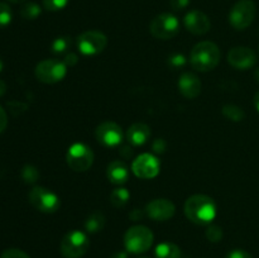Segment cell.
Wrapping results in <instances>:
<instances>
[{"label":"cell","mask_w":259,"mask_h":258,"mask_svg":"<svg viewBox=\"0 0 259 258\" xmlns=\"http://www.w3.org/2000/svg\"><path fill=\"white\" fill-rule=\"evenodd\" d=\"M185 214L197 225L210 224L217 217V205L207 195H192L185 202Z\"/></svg>","instance_id":"6da1fadb"},{"label":"cell","mask_w":259,"mask_h":258,"mask_svg":"<svg viewBox=\"0 0 259 258\" xmlns=\"http://www.w3.org/2000/svg\"><path fill=\"white\" fill-rule=\"evenodd\" d=\"M222 52L214 42L204 40L195 46L190 53V62L196 71L207 72L219 65Z\"/></svg>","instance_id":"7a4b0ae2"},{"label":"cell","mask_w":259,"mask_h":258,"mask_svg":"<svg viewBox=\"0 0 259 258\" xmlns=\"http://www.w3.org/2000/svg\"><path fill=\"white\" fill-rule=\"evenodd\" d=\"M153 233L144 225H134L126 230L124 235V245L128 252L139 254L144 253L153 244Z\"/></svg>","instance_id":"3957f363"},{"label":"cell","mask_w":259,"mask_h":258,"mask_svg":"<svg viewBox=\"0 0 259 258\" xmlns=\"http://www.w3.org/2000/svg\"><path fill=\"white\" fill-rule=\"evenodd\" d=\"M90 247L89 237L80 230H71L61 240L60 250L65 258H81Z\"/></svg>","instance_id":"277c9868"},{"label":"cell","mask_w":259,"mask_h":258,"mask_svg":"<svg viewBox=\"0 0 259 258\" xmlns=\"http://www.w3.org/2000/svg\"><path fill=\"white\" fill-rule=\"evenodd\" d=\"M255 12H257V8L253 0H239L230 9V25L237 30L247 29L254 20Z\"/></svg>","instance_id":"5b68a950"},{"label":"cell","mask_w":259,"mask_h":258,"mask_svg":"<svg viewBox=\"0 0 259 258\" xmlns=\"http://www.w3.org/2000/svg\"><path fill=\"white\" fill-rule=\"evenodd\" d=\"M28 199L34 209L40 212H46V214L56 212L61 206L60 197L55 192L42 186L33 187L28 195Z\"/></svg>","instance_id":"8992f818"},{"label":"cell","mask_w":259,"mask_h":258,"mask_svg":"<svg viewBox=\"0 0 259 258\" xmlns=\"http://www.w3.org/2000/svg\"><path fill=\"white\" fill-rule=\"evenodd\" d=\"M66 161L71 169L76 172H85L93 166L94 152L88 144L73 143L68 148L66 154Z\"/></svg>","instance_id":"52a82bcc"},{"label":"cell","mask_w":259,"mask_h":258,"mask_svg":"<svg viewBox=\"0 0 259 258\" xmlns=\"http://www.w3.org/2000/svg\"><path fill=\"white\" fill-rule=\"evenodd\" d=\"M180 22L174 14L162 13L152 19L149 32L157 39H171L179 33Z\"/></svg>","instance_id":"ba28073f"},{"label":"cell","mask_w":259,"mask_h":258,"mask_svg":"<svg viewBox=\"0 0 259 258\" xmlns=\"http://www.w3.org/2000/svg\"><path fill=\"white\" fill-rule=\"evenodd\" d=\"M35 77L43 83H56L65 78L67 66L58 60H43L35 66Z\"/></svg>","instance_id":"9c48e42d"},{"label":"cell","mask_w":259,"mask_h":258,"mask_svg":"<svg viewBox=\"0 0 259 258\" xmlns=\"http://www.w3.org/2000/svg\"><path fill=\"white\" fill-rule=\"evenodd\" d=\"M108 46V38L99 30H88L77 37L78 51L83 56H95L103 52Z\"/></svg>","instance_id":"30bf717a"},{"label":"cell","mask_w":259,"mask_h":258,"mask_svg":"<svg viewBox=\"0 0 259 258\" xmlns=\"http://www.w3.org/2000/svg\"><path fill=\"white\" fill-rule=\"evenodd\" d=\"M96 139L104 147H113L120 146L123 142V131L120 125H118L114 121H104L100 125H98L95 131Z\"/></svg>","instance_id":"8fae6325"},{"label":"cell","mask_w":259,"mask_h":258,"mask_svg":"<svg viewBox=\"0 0 259 258\" xmlns=\"http://www.w3.org/2000/svg\"><path fill=\"white\" fill-rule=\"evenodd\" d=\"M159 161L151 153H143L137 157L132 164V171L139 179H154L159 174Z\"/></svg>","instance_id":"7c38bea8"},{"label":"cell","mask_w":259,"mask_h":258,"mask_svg":"<svg viewBox=\"0 0 259 258\" xmlns=\"http://www.w3.org/2000/svg\"><path fill=\"white\" fill-rule=\"evenodd\" d=\"M228 62L237 70H249L257 63V55L248 47H234L228 53Z\"/></svg>","instance_id":"4fadbf2b"},{"label":"cell","mask_w":259,"mask_h":258,"mask_svg":"<svg viewBox=\"0 0 259 258\" xmlns=\"http://www.w3.org/2000/svg\"><path fill=\"white\" fill-rule=\"evenodd\" d=\"M176 212V206L167 199H154L146 206V214L156 222H166Z\"/></svg>","instance_id":"5bb4252c"},{"label":"cell","mask_w":259,"mask_h":258,"mask_svg":"<svg viewBox=\"0 0 259 258\" xmlns=\"http://www.w3.org/2000/svg\"><path fill=\"white\" fill-rule=\"evenodd\" d=\"M184 24L190 33L196 35L206 34L211 28L209 17L200 10H191L187 13L184 18Z\"/></svg>","instance_id":"9a60e30c"},{"label":"cell","mask_w":259,"mask_h":258,"mask_svg":"<svg viewBox=\"0 0 259 258\" xmlns=\"http://www.w3.org/2000/svg\"><path fill=\"white\" fill-rule=\"evenodd\" d=\"M179 90L186 99H196L201 94V81L195 73L185 72L179 78Z\"/></svg>","instance_id":"2e32d148"},{"label":"cell","mask_w":259,"mask_h":258,"mask_svg":"<svg viewBox=\"0 0 259 258\" xmlns=\"http://www.w3.org/2000/svg\"><path fill=\"white\" fill-rule=\"evenodd\" d=\"M106 175L111 184L114 185H123L128 181L129 179V168L123 161L115 159L110 162L106 169Z\"/></svg>","instance_id":"e0dca14e"},{"label":"cell","mask_w":259,"mask_h":258,"mask_svg":"<svg viewBox=\"0 0 259 258\" xmlns=\"http://www.w3.org/2000/svg\"><path fill=\"white\" fill-rule=\"evenodd\" d=\"M151 137V128L144 123H134L126 132V139L133 146H143Z\"/></svg>","instance_id":"ac0fdd59"},{"label":"cell","mask_w":259,"mask_h":258,"mask_svg":"<svg viewBox=\"0 0 259 258\" xmlns=\"http://www.w3.org/2000/svg\"><path fill=\"white\" fill-rule=\"evenodd\" d=\"M156 258H181V249L175 243H161L156 247Z\"/></svg>","instance_id":"d6986e66"},{"label":"cell","mask_w":259,"mask_h":258,"mask_svg":"<svg viewBox=\"0 0 259 258\" xmlns=\"http://www.w3.org/2000/svg\"><path fill=\"white\" fill-rule=\"evenodd\" d=\"M105 225V217L101 212H93L85 222V229L89 233H98Z\"/></svg>","instance_id":"ffe728a7"},{"label":"cell","mask_w":259,"mask_h":258,"mask_svg":"<svg viewBox=\"0 0 259 258\" xmlns=\"http://www.w3.org/2000/svg\"><path fill=\"white\" fill-rule=\"evenodd\" d=\"M223 115L232 121H242L245 118V113L242 108L233 104H227L222 109Z\"/></svg>","instance_id":"44dd1931"},{"label":"cell","mask_w":259,"mask_h":258,"mask_svg":"<svg viewBox=\"0 0 259 258\" xmlns=\"http://www.w3.org/2000/svg\"><path fill=\"white\" fill-rule=\"evenodd\" d=\"M129 191L124 187H118V189L113 190L110 195V202L114 207H123L125 206L126 202L129 200Z\"/></svg>","instance_id":"7402d4cb"},{"label":"cell","mask_w":259,"mask_h":258,"mask_svg":"<svg viewBox=\"0 0 259 258\" xmlns=\"http://www.w3.org/2000/svg\"><path fill=\"white\" fill-rule=\"evenodd\" d=\"M40 13H42V10H40V7L37 4V3H25L24 5L22 7V9H20V15H22L24 19H35V18H38L40 15Z\"/></svg>","instance_id":"603a6c76"},{"label":"cell","mask_w":259,"mask_h":258,"mask_svg":"<svg viewBox=\"0 0 259 258\" xmlns=\"http://www.w3.org/2000/svg\"><path fill=\"white\" fill-rule=\"evenodd\" d=\"M20 175H22V179L27 184H34L39 179V171L34 166H32V164H25L22 168Z\"/></svg>","instance_id":"cb8c5ba5"},{"label":"cell","mask_w":259,"mask_h":258,"mask_svg":"<svg viewBox=\"0 0 259 258\" xmlns=\"http://www.w3.org/2000/svg\"><path fill=\"white\" fill-rule=\"evenodd\" d=\"M70 46V37H65V35H63V37H58L52 42V52L55 53V55H61V53L66 52Z\"/></svg>","instance_id":"d4e9b609"},{"label":"cell","mask_w":259,"mask_h":258,"mask_svg":"<svg viewBox=\"0 0 259 258\" xmlns=\"http://www.w3.org/2000/svg\"><path fill=\"white\" fill-rule=\"evenodd\" d=\"M13 14L12 9L5 3H0V28L8 27L12 23Z\"/></svg>","instance_id":"484cf974"},{"label":"cell","mask_w":259,"mask_h":258,"mask_svg":"<svg viewBox=\"0 0 259 258\" xmlns=\"http://www.w3.org/2000/svg\"><path fill=\"white\" fill-rule=\"evenodd\" d=\"M206 238L212 243H218L223 238V229L218 225H210L206 229Z\"/></svg>","instance_id":"4316f807"},{"label":"cell","mask_w":259,"mask_h":258,"mask_svg":"<svg viewBox=\"0 0 259 258\" xmlns=\"http://www.w3.org/2000/svg\"><path fill=\"white\" fill-rule=\"evenodd\" d=\"M68 4V0H43V5L50 12H58L66 8Z\"/></svg>","instance_id":"83f0119b"},{"label":"cell","mask_w":259,"mask_h":258,"mask_svg":"<svg viewBox=\"0 0 259 258\" xmlns=\"http://www.w3.org/2000/svg\"><path fill=\"white\" fill-rule=\"evenodd\" d=\"M0 258H30L29 255L27 254L23 250L17 249V248H10V249H5L4 252L2 253Z\"/></svg>","instance_id":"f1b7e54d"},{"label":"cell","mask_w":259,"mask_h":258,"mask_svg":"<svg viewBox=\"0 0 259 258\" xmlns=\"http://www.w3.org/2000/svg\"><path fill=\"white\" fill-rule=\"evenodd\" d=\"M169 63H171V66H174L175 68L182 67V66L186 63V58H185L184 55L176 53V55H172L171 57H169Z\"/></svg>","instance_id":"f546056e"},{"label":"cell","mask_w":259,"mask_h":258,"mask_svg":"<svg viewBox=\"0 0 259 258\" xmlns=\"http://www.w3.org/2000/svg\"><path fill=\"white\" fill-rule=\"evenodd\" d=\"M227 258H253L250 253L244 249H233L228 253Z\"/></svg>","instance_id":"4dcf8cb0"},{"label":"cell","mask_w":259,"mask_h":258,"mask_svg":"<svg viewBox=\"0 0 259 258\" xmlns=\"http://www.w3.org/2000/svg\"><path fill=\"white\" fill-rule=\"evenodd\" d=\"M190 4V0H171V7L174 10H184Z\"/></svg>","instance_id":"1f68e13d"},{"label":"cell","mask_w":259,"mask_h":258,"mask_svg":"<svg viewBox=\"0 0 259 258\" xmlns=\"http://www.w3.org/2000/svg\"><path fill=\"white\" fill-rule=\"evenodd\" d=\"M152 148H153V151L156 152V153H163L164 149H166V142L161 138L156 139V141L153 142V144H152Z\"/></svg>","instance_id":"d6a6232c"},{"label":"cell","mask_w":259,"mask_h":258,"mask_svg":"<svg viewBox=\"0 0 259 258\" xmlns=\"http://www.w3.org/2000/svg\"><path fill=\"white\" fill-rule=\"evenodd\" d=\"M8 125V115H7V111L4 110L3 106H0V133L7 129Z\"/></svg>","instance_id":"836d02e7"},{"label":"cell","mask_w":259,"mask_h":258,"mask_svg":"<svg viewBox=\"0 0 259 258\" xmlns=\"http://www.w3.org/2000/svg\"><path fill=\"white\" fill-rule=\"evenodd\" d=\"M77 61H78L77 55H76V53L71 52V53H68V55H66V57L63 58L62 62L65 63V65L67 66V67H68V66H70V67H71V66H75L76 63H77Z\"/></svg>","instance_id":"e575fe53"},{"label":"cell","mask_w":259,"mask_h":258,"mask_svg":"<svg viewBox=\"0 0 259 258\" xmlns=\"http://www.w3.org/2000/svg\"><path fill=\"white\" fill-rule=\"evenodd\" d=\"M129 217H131V219L133 220V222H137V220H139L142 217H143V214H142V211H139L138 209H134L133 211L131 212V215H129Z\"/></svg>","instance_id":"d590c367"},{"label":"cell","mask_w":259,"mask_h":258,"mask_svg":"<svg viewBox=\"0 0 259 258\" xmlns=\"http://www.w3.org/2000/svg\"><path fill=\"white\" fill-rule=\"evenodd\" d=\"M110 258H128V253L126 252H116L111 255Z\"/></svg>","instance_id":"8d00e7d4"},{"label":"cell","mask_w":259,"mask_h":258,"mask_svg":"<svg viewBox=\"0 0 259 258\" xmlns=\"http://www.w3.org/2000/svg\"><path fill=\"white\" fill-rule=\"evenodd\" d=\"M5 91H7V85H5L4 81L0 80V96L4 95Z\"/></svg>","instance_id":"74e56055"},{"label":"cell","mask_w":259,"mask_h":258,"mask_svg":"<svg viewBox=\"0 0 259 258\" xmlns=\"http://www.w3.org/2000/svg\"><path fill=\"white\" fill-rule=\"evenodd\" d=\"M254 105H255V109H257L259 113V91L254 95Z\"/></svg>","instance_id":"f35d334b"},{"label":"cell","mask_w":259,"mask_h":258,"mask_svg":"<svg viewBox=\"0 0 259 258\" xmlns=\"http://www.w3.org/2000/svg\"><path fill=\"white\" fill-rule=\"evenodd\" d=\"M254 77H255V81H257V82L259 83V68H257V70H255Z\"/></svg>","instance_id":"ab89813d"},{"label":"cell","mask_w":259,"mask_h":258,"mask_svg":"<svg viewBox=\"0 0 259 258\" xmlns=\"http://www.w3.org/2000/svg\"><path fill=\"white\" fill-rule=\"evenodd\" d=\"M10 3H14V4H19V3H24L25 0H8Z\"/></svg>","instance_id":"60d3db41"},{"label":"cell","mask_w":259,"mask_h":258,"mask_svg":"<svg viewBox=\"0 0 259 258\" xmlns=\"http://www.w3.org/2000/svg\"><path fill=\"white\" fill-rule=\"evenodd\" d=\"M3 68H4V63H3V61L0 60V72L3 71Z\"/></svg>","instance_id":"b9f144b4"},{"label":"cell","mask_w":259,"mask_h":258,"mask_svg":"<svg viewBox=\"0 0 259 258\" xmlns=\"http://www.w3.org/2000/svg\"><path fill=\"white\" fill-rule=\"evenodd\" d=\"M141 258H146V257H141Z\"/></svg>","instance_id":"7bdbcfd3"}]
</instances>
